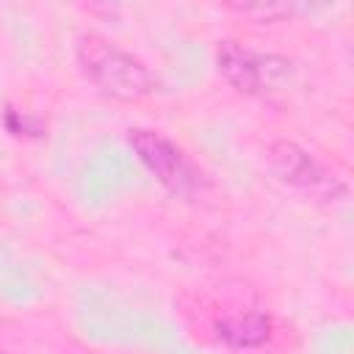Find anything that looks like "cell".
<instances>
[{
    "instance_id": "cell-1",
    "label": "cell",
    "mask_w": 354,
    "mask_h": 354,
    "mask_svg": "<svg viewBox=\"0 0 354 354\" xmlns=\"http://www.w3.org/2000/svg\"><path fill=\"white\" fill-rule=\"evenodd\" d=\"M77 64L83 75L113 100H144L158 88L152 72L97 33H86L77 41Z\"/></svg>"
},
{
    "instance_id": "cell-2",
    "label": "cell",
    "mask_w": 354,
    "mask_h": 354,
    "mask_svg": "<svg viewBox=\"0 0 354 354\" xmlns=\"http://www.w3.org/2000/svg\"><path fill=\"white\" fill-rule=\"evenodd\" d=\"M218 75L243 94H277L293 83V64L274 53H260L238 41H221L216 50Z\"/></svg>"
},
{
    "instance_id": "cell-3",
    "label": "cell",
    "mask_w": 354,
    "mask_h": 354,
    "mask_svg": "<svg viewBox=\"0 0 354 354\" xmlns=\"http://www.w3.org/2000/svg\"><path fill=\"white\" fill-rule=\"evenodd\" d=\"M266 160L282 183L293 185L296 191H301L313 199L337 202L346 196V185L318 158H313L307 149H301L296 141H285V138L271 141L266 149Z\"/></svg>"
},
{
    "instance_id": "cell-4",
    "label": "cell",
    "mask_w": 354,
    "mask_h": 354,
    "mask_svg": "<svg viewBox=\"0 0 354 354\" xmlns=\"http://www.w3.org/2000/svg\"><path fill=\"white\" fill-rule=\"evenodd\" d=\"M127 141L138 155V160L147 166V171L155 174V180L169 191L188 196L199 188V171L185 158V152L174 141H169L163 133L138 127V130H130Z\"/></svg>"
},
{
    "instance_id": "cell-5",
    "label": "cell",
    "mask_w": 354,
    "mask_h": 354,
    "mask_svg": "<svg viewBox=\"0 0 354 354\" xmlns=\"http://www.w3.org/2000/svg\"><path fill=\"white\" fill-rule=\"evenodd\" d=\"M266 335H268V318H263L260 313L232 315L218 324V337H224L230 346H238V348L257 346L266 340Z\"/></svg>"
}]
</instances>
